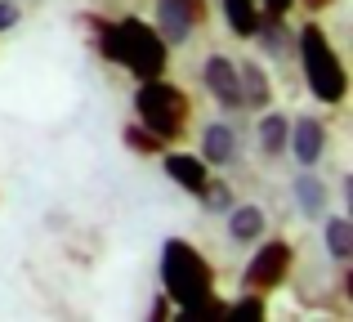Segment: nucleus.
Instances as JSON below:
<instances>
[{
  "label": "nucleus",
  "mask_w": 353,
  "mask_h": 322,
  "mask_svg": "<svg viewBox=\"0 0 353 322\" xmlns=\"http://www.w3.org/2000/svg\"><path fill=\"white\" fill-rule=\"evenodd\" d=\"M264 300H259V291H241V300L228 305V318H264Z\"/></svg>",
  "instance_id": "nucleus-19"
},
{
  "label": "nucleus",
  "mask_w": 353,
  "mask_h": 322,
  "mask_svg": "<svg viewBox=\"0 0 353 322\" xmlns=\"http://www.w3.org/2000/svg\"><path fill=\"white\" fill-rule=\"evenodd\" d=\"M170 314H174V305H170V300L161 296V300L152 305V322H161V318H170Z\"/></svg>",
  "instance_id": "nucleus-22"
},
{
  "label": "nucleus",
  "mask_w": 353,
  "mask_h": 322,
  "mask_svg": "<svg viewBox=\"0 0 353 322\" xmlns=\"http://www.w3.org/2000/svg\"><path fill=\"white\" fill-rule=\"evenodd\" d=\"M201 85L210 90V99H215L224 112H246V108H241V85H237V63L228 59V54H206V63H201Z\"/></svg>",
  "instance_id": "nucleus-6"
},
{
  "label": "nucleus",
  "mask_w": 353,
  "mask_h": 322,
  "mask_svg": "<svg viewBox=\"0 0 353 322\" xmlns=\"http://www.w3.org/2000/svg\"><path fill=\"white\" fill-rule=\"evenodd\" d=\"M161 165H165V174H170V179L179 183L188 197L201 201V192L210 188V165L201 161L197 152H165L161 148Z\"/></svg>",
  "instance_id": "nucleus-8"
},
{
  "label": "nucleus",
  "mask_w": 353,
  "mask_h": 322,
  "mask_svg": "<svg viewBox=\"0 0 353 322\" xmlns=\"http://www.w3.org/2000/svg\"><path fill=\"white\" fill-rule=\"evenodd\" d=\"M286 152H291V157L300 161L304 170H313V165L327 157V125H322L318 117H300V121H291Z\"/></svg>",
  "instance_id": "nucleus-7"
},
{
  "label": "nucleus",
  "mask_w": 353,
  "mask_h": 322,
  "mask_svg": "<svg viewBox=\"0 0 353 322\" xmlns=\"http://www.w3.org/2000/svg\"><path fill=\"white\" fill-rule=\"evenodd\" d=\"M322 237H327L331 260H349L353 255V219L349 215H331L327 224H322Z\"/></svg>",
  "instance_id": "nucleus-17"
},
{
  "label": "nucleus",
  "mask_w": 353,
  "mask_h": 322,
  "mask_svg": "<svg viewBox=\"0 0 353 322\" xmlns=\"http://www.w3.org/2000/svg\"><path fill=\"white\" fill-rule=\"evenodd\" d=\"M219 5H224L228 32L241 36V41H250V36H255V27H259V0H219Z\"/></svg>",
  "instance_id": "nucleus-14"
},
{
  "label": "nucleus",
  "mask_w": 353,
  "mask_h": 322,
  "mask_svg": "<svg viewBox=\"0 0 353 322\" xmlns=\"http://www.w3.org/2000/svg\"><path fill=\"white\" fill-rule=\"evenodd\" d=\"M286 134H291V117H282V112H264L259 117V152H264V157H282L286 152Z\"/></svg>",
  "instance_id": "nucleus-15"
},
{
  "label": "nucleus",
  "mask_w": 353,
  "mask_h": 322,
  "mask_svg": "<svg viewBox=\"0 0 353 322\" xmlns=\"http://www.w3.org/2000/svg\"><path fill=\"white\" fill-rule=\"evenodd\" d=\"M295 269V246L286 242V237H273V242H264L255 255H250V264L241 269V287L246 291H277L286 278H291Z\"/></svg>",
  "instance_id": "nucleus-5"
},
{
  "label": "nucleus",
  "mask_w": 353,
  "mask_h": 322,
  "mask_svg": "<svg viewBox=\"0 0 353 322\" xmlns=\"http://www.w3.org/2000/svg\"><path fill=\"white\" fill-rule=\"evenodd\" d=\"M94 27V45L108 63H117L121 72H130L134 81L148 77H165V63H170V45L157 36L152 23L125 14V18H85Z\"/></svg>",
  "instance_id": "nucleus-2"
},
{
  "label": "nucleus",
  "mask_w": 353,
  "mask_h": 322,
  "mask_svg": "<svg viewBox=\"0 0 353 322\" xmlns=\"http://www.w3.org/2000/svg\"><path fill=\"white\" fill-rule=\"evenodd\" d=\"M201 161L210 165V170H224V165L237 161V130L228 121H210L206 130H201Z\"/></svg>",
  "instance_id": "nucleus-10"
},
{
  "label": "nucleus",
  "mask_w": 353,
  "mask_h": 322,
  "mask_svg": "<svg viewBox=\"0 0 353 322\" xmlns=\"http://www.w3.org/2000/svg\"><path fill=\"white\" fill-rule=\"evenodd\" d=\"M237 85H241V108H268L273 103V81H268L264 63H255V59L237 63Z\"/></svg>",
  "instance_id": "nucleus-11"
},
{
  "label": "nucleus",
  "mask_w": 353,
  "mask_h": 322,
  "mask_svg": "<svg viewBox=\"0 0 353 322\" xmlns=\"http://www.w3.org/2000/svg\"><path fill=\"white\" fill-rule=\"evenodd\" d=\"M183 5H188V9H192V14H197V18H201V23H206V14H210V5H206V0H183Z\"/></svg>",
  "instance_id": "nucleus-24"
},
{
  "label": "nucleus",
  "mask_w": 353,
  "mask_h": 322,
  "mask_svg": "<svg viewBox=\"0 0 353 322\" xmlns=\"http://www.w3.org/2000/svg\"><path fill=\"white\" fill-rule=\"evenodd\" d=\"M125 143H130L134 152H148V157H157V152L165 148V143L157 139V134L148 130V125H125Z\"/></svg>",
  "instance_id": "nucleus-18"
},
{
  "label": "nucleus",
  "mask_w": 353,
  "mask_h": 322,
  "mask_svg": "<svg viewBox=\"0 0 353 322\" xmlns=\"http://www.w3.org/2000/svg\"><path fill=\"white\" fill-rule=\"evenodd\" d=\"M300 5H309L313 14H327V9H331V5H340V0H300Z\"/></svg>",
  "instance_id": "nucleus-23"
},
{
  "label": "nucleus",
  "mask_w": 353,
  "mask_h": 322,
  "mask_svg": "<svg viewBox=\"0 0 353 322\" xmlns=\"http://www.w3.org/2000/svg\"><path fill=\"white\" fill-rule=\"evenodd\" d=\"M197 23L201 18L192 14L183 0H157V36H161L165 45H188L192 41V32H197Z\"/></svg>",
  "instance_id": "nucleus-9"
},
{
  "label": "nucleus",
  "mask_w": 353,
  "mask_h": 322,
  "mask_svg": "<svg viewBox=\"0 0 353 322\" xmlns=\"http://www.w3.org/2000/svg\"><path fill=\"white\" fill-rule=\"evenodd\" d=\"M291 192H295V201H300V210L309 219H318L322 210H327V183L318 179V174H295V183H291Z\"/></svg>",
  "instance_id": "nucleus-16"
},
{
  "label": "nucleus",
  "mask_w": 353,
  "mask_h": 322,
  "mask_svg": "<svg viewBox=\"0 0 353 322\" xmlns=\"http://www.w3.org/2000/svg\"><path fill=\"white\" fill-rule=\"evenodd\" d=\"M18 18H23V14H18V5H14V0H0V32L18 27Z\"/></svg>",
  "instance_id": "nucleus-21"
},
{
  "label": "nucleus",
  "mask_w": 353,
  "mask_h": 322,
  "mask_svg": "<svg viewBox=\"0 0 353 322\" xmlns=\"http://www.w3.org/2000/svg\"><path fill=\"white\" fill-rule=\"evenodd\" d=\"M295 54H300V68H304V85H309V94L318 99V103L336 108L349 99V72H345V59L336 54V45H331L327 27L313 18V23H304L300 32H295Z\"/></svg>",
  "instance_id": "nucleus-3"
},
{
  "label": "nucleus",
  "mask_w": 353,
  "mask_h": 322,
  "mask_svg": "<svg viewBox=\"0 0 353 322\" xmlns=\"http://www.w3.org/2000/svg\"><path fill=\"white\" fill-rule=\"evenodd\" d=\"M300 0H259V18H286Z\"/></svg>",
  "instance_id": "nucleus-20"
},
{
  "label": "nucleus",
  "mask_w": 353,
  "mask_h": 322,
  "mask_svg": "<svg viewBox=\"0 0 353 322\" xmlns=\"http://www.w3.org/2000/svg\"><path fill=\"white\" fill-rule=\"evenodd\" d=\"M250 41H259V50H264L273 63H282L286 54H295V32L286 27V18H259V27H255Z\"/></svg>",
  "instance_id": "nucleus-13"
},
{
  "label": "nucleus",
  "mask_w": 353,
  "mask_h": 322,
  "mask_svg": "<svg viewBox=\"0 0 353 322\" xmlns=\"http://www.w3.org/2000/svg\"><path fill=\"white\" fill-rule=\"evenodd\" d=\"M157 273H161V296L174 305L179 318L228 314L224 300H215V269H210V260L188 237H165Z\"/></svg>",
  "instance_id": "nucleus-1"
},
{
  "label": "nucleus",
  "mask_w": 353,
  "mask_h": 322,
  "mask_svg": "<svg viewBox=\"0 0 353 322\" xmlns=\"http://www.w3.org/2000/svg\"><path fill=\"white\" fill-rule=\"evenodd\" d=\"M224 215H228V237H233L237 246H246V242H259V237H264V224H268L264 206L246 201V206H228Z\"/></svg>",
  "instance_id": "nucleus-12"
},
{
  "label": "nucleus",
  "mask_w": 353,
  "mask_h": 322,
  "mask_svg": "<svg viewBox=\"0 0 353 322\" xmlns=\"http://www.w3.org/2000/svg\"><path fill=\"white\" fill-rule=\"evenodd\" d=\"M134 117H139V125H148L161 143H174L183 130H188L192 99L183 94L174 81L148 77V81H139V85H134Z\"/></svg>",
  "instance_id": "nucleus-4"
}]
</instances>
